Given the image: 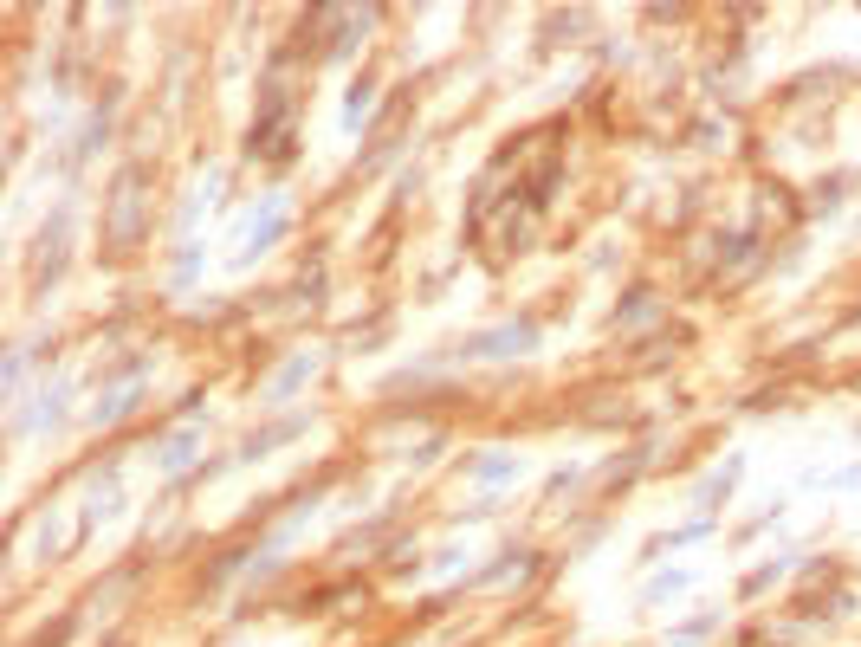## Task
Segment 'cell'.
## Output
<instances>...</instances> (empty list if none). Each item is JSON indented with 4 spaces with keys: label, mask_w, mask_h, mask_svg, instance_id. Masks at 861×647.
I'll return each instance as SVG.
<instances>
[{
    "label": "cell",
    "mask_w": 861,
    "mask_h": 647,
    "mask_svg": "<svg viewBox=\"0 0 861 647\" xmlns=\"http://www.w3.org/2000/svg\"><path fill=\"white\" fill-rule=\"evenodd\" d=\"M292 117H298V98L285 85H266V98H259V117H253V156H272L285 162L292 156Z\"/></svg>",
    "instance_id": "1"
},
{
    "label": "cell",
    "mask_w": 861,
    "mask_h": 647,
    "mask_svg": "<svg viewBox=\"0 0 861 647\" xmlns=\"http://www.w3.org/2000/svg\"><path fill=\"white\" fill-rule=\"evenodd\" d=\"M538 350V324H499V330H480V337H467V356H525Z\"/></svg>",
    "instance_id": "2"
},
{
    "label": "cell",
    "mask_w": 861,
    "mask_h": 647,
    "mask_svg": "<svg viewBox=\"0 0 861 647\" xmlns=\"http://www.w3.org/2000/svg\"><path fill=\"white\" fill-rule=\"evenodd\" d=\"M136 188H143V175L123 169V182H117V233H111L117 253H130L136 233H143V195H136Z\"/></svg>",
    "instance_id": "3"
},
{
    "label": "cell",
    "mask_w": 861,
    "mask_h": 647,
    "mask_svg": "<svg viewBox=\"0 0 861 647\" xmlns=\"http://www.w3.org/2000/svg\"><path fill=\"white\" fill-rule=\"evenodd\" d=\"M195 447H201V434H195V428H182L175 440H162L156 466H162V473H188V460H195Z\"/></svg>",
    "instance_id": "4"
},
{
    "label": "cell",
    "mask_w": 861,
    "mask_h": 647,
    "mask_svg": "<svg viewBox=\"0 0 861 647\" xmlns=\"http://www.w3.org/2000/svg\"><path fill=\"white\" fill-rule=\"evenodd\" d=\"M292 434H305V415H292V421H279V428H266V434H253L240 447V460H259L266 447H279V440H292Z\"/></svg>",
    "instance_id": "5"
},
{
    "label": "cell",
    "mask_w": 861,
    "mask_h": 647,
    "mask_svg": "<svg viewBox=\"0 0 861 647\" xmlns=\"http://www.w3.org/2000/svg\"><path fill=\"white\" fill-rule=\"evenodd\" d=\"M512 576H531V550H499V563L480 570V583H512Z\"/></svg>",
    "instance_id": "6"
},
{
    "label": "cell",
    "mask_w": 861,
    "mask_h": 647,
    "mask_svg": "<svg viewBox=\"0 0 861 647\" xmlns=\"http://www.w3.org/2000/svg\"><path fill=\"white\" fill-rule=\"evenodd\" d=\"M136 402H143V389H117V395H104V402L91 408V421H98V428H104V421H123Z\"/></svg>",
    "instance_id": "7"
},
{
    "label": "cell",
    "mask_w": 861,
    "mask_h": 647,
    "mask_svg": "<svg viewBox=\"0 0 861 647\" xmlns=\"http://www.w3.org/2000/svg\"><path fill=\"white\" fill-rule=\"evenodd\" d=\"M311 369H318V363H311V356H298V363H292V369H285V376H279V382H272V395H266V402H285V395H292V389H298V382H305V376H311Z\"/></svg>",
    "instance_id": "8"
},
{
    "label": "cell",
    "mask_w": 861,
    "mask_h": 647,
    "mask_svg": "<svg viewBox=\"0 0 861 647\" xmlns=\"http://www.w3.org/2000/svg\"><path fill=\"white\" fill-rule=\"evenodd\" d=\"M518 473V460H480L473 466V479H512Z\"/></svg>",
    "instance_id": "9"
}]
</instances>
